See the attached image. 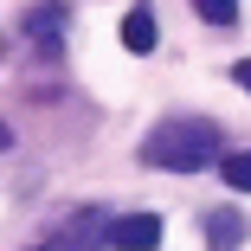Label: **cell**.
<instances>
[{
  "label": "cell",
  "instance_id": "cell-1",
  "mask_svg": "<svg viewBox=\"0 0 251 251\" xmlns=\"http://www.w3.org/2000/svg\"><path fill=\"white\" fill-rule=\"evenodd\" d=\"M142 161H148V168H168V174H200V168L226 161V135H219V123H206V116H168V123L148 129Z\"/></svg>",
  "mask_w": 251,
  "mask_h": 251
},
{
  "label": "cell",
  "instance_id": "cell-2",
  "mask_svg": "<svg viewBox=\"0 0 251 251\" xmlns=\"http://www.w3.org/2000/svg\"><path fill=\"white\" fill-rule=\"evenodd\" d=\"M110 245L116 251H155L161 245V219L155 213H123V219H110Z\"/></svg>",
  "mask_w": 251,
  "mask_h": 251
},
{
  "label": "cell",
  "instance_id": "cell-3",
  "mask_svg": "<svg viewBox=\"0 0 251 251\" xmlns=\"http://www.w3.org/2000/svg\"><path fill=\"white\" fill-rule=\"evenodd\" d=\"M26 39L32 45H45V52H65V7H58V0H45V7H32L26 13Z\"/></svg>",
  "mask_w": 251,
  "mask_h": 251
},
{
  "label": "cell",
  "instance_id": "cell-4",
  "mask_svg": "<svg viewBox=\"0 0 251 251\" xmlns=\"http://www.w3.org/2000/svg\"><path fill=\"white\" fill-rule=\"evenodd\" d=\"M103 238H110V226H103V219H97V213H77V219H71L52 245H45V251H97Z\"/></svg>",
  "mask_w": 251,
  "mask_h": 251
},
{
  "label": "cell",
  "instance_id": "cell-5",
  "mask_svg": "<svg viewBox=\"0 0 251 251\" xmlns=\"http://www.w3.org/2000/svg\"><path fill=\"white\" fill-rule=\"evenodd\" d=\"M206 245L213 251H238L245 245V219L238 213H206Z\"/></svg>",
  "mask_w": 251,
  "mask_h": 251
},
{
  "label": "cell",
  "instance_id": "cell-6",
  "mask_svg": "<svg viewBox=\"0 0 251 251\" xmlns=\"http://www.w3.org/2000/svg\"><path fill=\"white\" fill-rule=\"evenodd\" d=\"M123 45H129V52H155V13H148V7L123 13Z\"/></svg>",
  "mask_w": 251,
  "mask_h": 251
},
{
  "label": "cell",
  "instance_id": "cell-7",
  "mask_svg": "<svg viewBox=\"0 0 251 251\" xmlns=\"http://www.w3.org/2000/svg\"><path fill=\"white\" fill-rule=\"evenodd\" d=\"M219 168H226V187H238V193H251V148H238V155H226Z\"/></svg>",
  "mask_w": 251,
  "mask_h": 251
},
{
  "label": "cell",
  "instance_id": "cell-8",
  "mask_svg": "<svg viewBox=\"0 0 251 251\" xmlns=\"http://www.w3.org/2000/svg\"><path fill=\"white\" fill-rule=\"evenodd\" d=\"M206 26H238V0H193Z\"/></svg>",
  "mask_w": 251,
  "mask_h": 251
},
{
  "label": "cell",
  "instance_id": "cell-9",
  "mask_svg": "<svg viewBox=\"0 0 251 251\" xmlns=\"http://www.w3.org/2000/svg\"><path fill=\"white\" fill-rule=\"evenodd\" d=\"M238 84H245V90H251V58H238Z\"/></svg>",
  "mask_w": 251,
  "mask_h": 251
},
{
  "label": "cell",
  "instance_id": "cell-10",
  "mask_svg": "<svg viewBox=\"0 0 251 251\" xmlns=\"http://www.w3.org/2000/svg\"><path fill=\"white\" fill-rule=\"evenodd\" d=\"M7 142H13V135H7V123H0V148H7Z\"/></svg>",
  "mask_w": 251,
  "mask_h": 251
}]
</instances>
